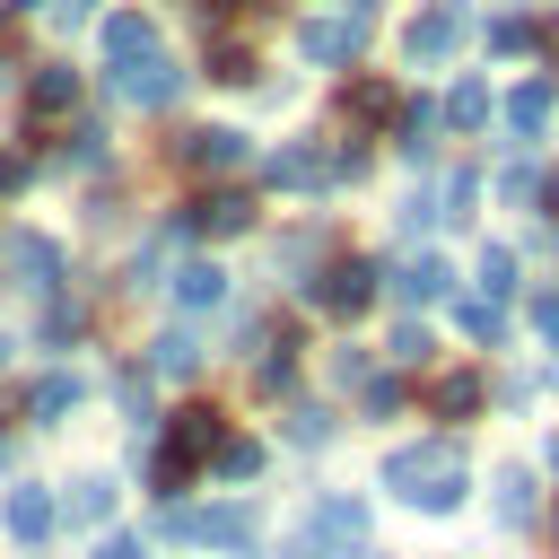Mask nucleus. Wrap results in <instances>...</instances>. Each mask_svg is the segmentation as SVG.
Returning <instances> with one entry per match:
<instances>
[{
  "label": "nucleus",
  "instance_id": "nucleus-1",
  "mask_svg": "<svg viewBox=\"0 0 559 559\" xmlns=\"http://www.w3.org/2000/svg\"><path fill=\"white\" fill-rule=\"evenodd\" d=\"M376 480H384L402 507H419V515H454L463 489H472V454H463V437H411V445L384 454Z\"/></svg>",
  "mask_w": 559,
  "mask_h": 559
},
{
  "label": "nucleus",
  "instance_id": "nucleus-2",
  "mask_svg": "<svg viewBox=\"0 0 559 559\" xmlns=\"http://www.w3.org/2000/svg\"><path fill=\"white\" fill-rule=\"evenodd\" d=\"M262 533V498H210V507H157L148 542H192V550H253Z\"/></svg>",
  "mask_w": 559,
  "mask_h": 559
},
{
  "label": "nucleus",
  "instance_id": "nucleus-3",
  "mask_svg": "<svg viewBox=\"0 0 559 559\" xmlns=\"http://www.w3.org/2000/svg\"><path fill=\"white\" fill-rule=\"evenodd\" d=\"M0 280H9V297H61L70 288V253H61V236H44V227H0Z\"/></svg>",
  "mask_w": 559,
  "mask_h": 559
},
{
  "label": "nucleus",
  "instance_id": "nucleus-4",
  "mask_svg": "<svg viewBox=\"0 0 559 559\" xmlns=\"http://www.w3.org/2000/svg\"><path fill=\"white\" fill-rule=\"evenodd\" d=\"M87 393H96V384L52 358V367H35V376L17 384V419H26V428H70V419L87 411Z\"/></svg>",
  "mask_w": 559,
  "mask_h": 559
},
{
  "label": "nucleus",
  "instance_id": "nucleus-5",
  "mask_svg": "<svg viewBox=\"0 0 559 559\" xmlns=\"http://www.w3.org/2000/svg\"><path fill=\"white\" fill-rule=\"evenodd\" d=\"M0 533H9V550L44 559V542L61 533V489H44V480H9V489H0Z\"/></svg>",
  "mask_w": 559,
  "mask_h": 559
},
{
  "label": "nucleus",
  "instance_id": "nucleus-6",
  "mask_svg": "<svg viewBox=\"0 0 559 559\" xmlns=\"http://www.w3.org/2000/svg\"><path fill=\"white\" fill-rule=\"evenodd\" d=\"M376 280H384V271H376L367 253H341V262H323V271L306 280V306H323L332 323H358V314L376 306Z\"/></svg>",
  "mask_w": 559,
  "mask_h": 559
},
{
  "label": "nucleus",
  "instance_id": "nucleus-7",
  "mask_svg": "<svg viewBox=\"0 0 559 559\" xmlns=\"http://www.w3.org/2000/svg\"><path fill=\"white\" fill-rule=\"evenodd\" d=\"M358 52H367V17L358 9H332V17H306L297 26V61L306 70H349Z\"/></svg>",
  "mask_w": 559,
  "mask_h": 559
},
{
  "label": "nucleus",
  "instance_id": "nucleus-8",
  "mask_svg": "<svg viewBox=\"0 0 559 559\" xmlns=\"http://www.w3.org/2000/svg\"><path fill=\"white\" fill-rule=\"evenodd\" d=\"M245 157H253V140L227 131V122H201V131H175L166 140V166H183V175H236Z\"/></svg>",
  "mask_w": 559,
  "mask_h": 559
},
{
  "label": "nucleus",
  "instance_id": "nucleus-9",
  "mask_svg": "<svg viewBox=\"0 0 559 559\" xmlns=\"http://www.w3.org/2000/svg\"><path fill=\"white\" fill-rule=\"evenodd\" d=\"M262 175H271V192H332V183H341V148H323V140H280V148L262 157Z\"/></svg>",
  "mask_w": 559,
  "mask_h": 559
},
{
  "label": "nucleus",
  "instance_id": "nucleus-10",
  "mask_svg": "<svg viewBox=\"0 0 559 559\" xmlns=\"http://www.w3.org/2000/svg\"><path fill=\"white\" fill-rule=\"evenodd\" d=\"M157 445H166V454H183L192 472H210V454L227 445V411H218V402H175V411H166V428H157Z\"/></svg>",
  "mask_w": 559,
  "mask_h": 559
},
{
  "label": "nucleus",
  "instance_id": "nucleus-11",
  "mask_svg": "<svg viewBox=\"0 0 559 559\" xmlns=\"http://www.w3.org/2000/svg\"><path fill=\"white\" fill-rule=\"evenodd\" d=\"M253 192H236V183H218V192H201V201H183L175 210V236L192 245V236H253Z\"/></svg>",
  "mask_w": 559,
  "mask_h": 559
},
{
  "label": "nucleus",
  "instance_id": "nucleus-12",
  "mask_svg": "<svg viewBox=\"0 0 559 559\" xmlns=\"http://www.w3.org/2000/svg\"><path fill=\"white\" fill-rule=\"evenodd\" d=\"M96 52H105V79H114V70H131V61L166 52V35H157V17H148V9H114V17H96Z\"/></svg>",
  "mask_w": 559,
  "mask_h": 559
},
{
  "label": "nucleus",
  "instance_id": "nucleus-13",
  "mask_svg": "<svg viewBox=\"0 0 559 559\" xmlns=\"http://www.w3.org/2000/svg\"><path fill=\"white\" fill-rule=\"evenodd\" d=\"M306 533H314L323 550H367V498H358V489H314Z\"/></svg>",
  "mask_w": 559,
  "mask_h": 559
},
{
  "label": "nucleus",
  "instance_id": "nucleus-14",
  "mask_svg": "<svg viewBox=\"0 0 559 559\" xmlns=\"http://www.w3.org/2000/svg\"><path fill=\"white\" fill-rule=\"evenodd\" d=\"M105 87H114L122 105H140V114H166V105L183 96V70H175L166 52H148V61H131V70H114Z\"/></svg>",
  "mask_w": 559,
  "mask_h": 559
},
{
  "label": "nucleus",
  "instance_id": "nucleus-15",
  "mask_svg": "<svg viewBox=\"0 0 559 559\" xmlns=\"http://www.w3.org/2000/svg\"><path fill=\"white\" fill-rule=\"evenodd\" d=\"M105 393H114V411H122V428H131V445H148L166 419H157V376L148 367H105Z\"/></svg>",
  "mask_w": 559,
  "mask_h": 559
},
{
  "label": "nucleus",
  "instance_id": "nucleus-16",
  "mask_svg": "<svg viewBox=\"0 0 559 559\" xmlns=\"http://www.w3.org/2000/svg\"><path fill=\"white\" fill-rule=\"evenodd\" d=\"M114 515H122V480H114L105 463H96V472H79V480L61 489V524H79V533H105Z\"/></svg>",
  "mask_w": 559,
  "mask_h": 559
},
{
  "label": "nucleus",
  "instance_id": "nucleus-17",
  "mask_svg": "<svg viewBox=\"0 0 559 559\" xmlns=\"http://www.w3.org/2000/svg\"><path fill=\"white\" fill-rule=\"evenodd\" d=\"M454 44H463V0H428V9H419V17L402 26V52H411L419 70H437V61L454 52Z\"/></svg>",
  "mask_w": 559,
  "mask_h": 559
},
{
  "label": "nucleus",
  "instance_id": "nucleus-18",
  "mask_svg": "<svg viewBox=\"0 0 559 559\" xmlns=\"http://www.w3.org/2000/svg\"><path fill=\"white\" fill-rule=\"evenodd\" d=\"M87 323H96V306H87L79 288H61V297H44V306H35V349H44V358H61V349H79V341H87Z\"/></svg>",
  "mask_w": 559,
  "mask_h": 559
},
{
  "label": "nucleus",
  "instance_id": "nucleus-19",
  "mask_svg": "<svg viewBox=\"0 0 559 559\" xmlns=\"http://www.w3.org/2000/svg\"><path fill=\"white\" fill-rule=\"evenodd\" d=\"M79 96H87V79H79L70 61H35V70H26V114H35V122L79 114Z\"/></svg>",
  "mask_w": 559,
  "mask_h": 559
},
{
  "label": "nucleus",
  "instance_id": "nucleus-20",
  "mask_svg": "<svg viewBox=\"0 0 559 559\" xmlns=\"http://www.w3.org/2000/svg\"><path fill=\"white\" fill-rule=\"evenodd\" d=\"M201 358H210V349H201V332H192V323H166V332L148 341V358H140V367H148L157 384H192V376H201Z\"/></svg>",
  "mask_w": 559,
  "mask_h": 559
},
{
  "label": "nucleus",
  "instance_id": "nucleus-21",
  "mask_svg": "<svg viewBox=\"0 0 559 559\" xmlns=\"http://www.w3.org/2000/svg\"><path fill=\"white\" fill-rule=\"evenodd\" d=\"M166 297H175V314H210V306H227V271L218 262H175Z\"/></svg>",
  "mask_w": 559,
  "mask_h": 559
},
{
  "label": "nucleus",
  "instance_id": "nucleus-22",
  "mask_svg": "<svg viewBox=\"0 0 559 559\" xmlns=\"http://www.w3.org/2000/svg\"><path fill=\"white\" fill-rule=\"evenodd\" d=\"M393 297H402V306H437V297H454V262H445V253H411V262L393 271Z\"/></svg>",
  "mask_w": 559,
  "mask_h": 559
},
{
  "label": "nucleus",
  "instance_id": "nucleus-23",
  "mask_svg": "<svg viewBox=\"0 0 559 559\" xmlns=\"http://www.w3.org/2000/svg\"><path fill=\"white\" fill-rule=\"evenodd\" d=\"M480 402H489V376H480V367H454V376L428 384V411H437V419H472Z\"/></svg>",
  "mask_w": 559,
  "mask_h": 559
},
{
  "label": "nucleus",
  "instance_id": "nucleus-24",
  "mask_svg": "<svg viewBox=\"0 0 559 559\" xmlns=\"http://www.w3.org/2000/svg\"><path fill=\"white\" fill-rule=\"evenodd\" d=\"M489 515H498L507 533L533 524V472H524V463H498V480H489Z\"/></svg>",
  "mask_w": 559,
  "mask_h": 559
},
{
  "label": "nucleus",
  "instance_id": "nucleus-25",
  "mask_svg": "<svg viewBox=\"0 0 559 559\" xmlns=\"http://www.w3.org/2000/svg\"><path fill=\"white\" fill-rule=\"evenodd\" d=\"M550 96H559V79L515 87V96H507V131H515V140H542V131H550Z\"/></svg>",
  "mask_w": 559,
  "mask_h": 559
},
{
  "label": "nucleus",
  "instance_id": "nucleus-26",
  "mask_svg": "<svg viewBox=\"0 0 559 559\" xmlns=\"http://www.w3.org/2000/svg\"><path fill=\"white\" fill-rule=\"evenodd\" d=\"M44 166H70V175H96V166H114V131H105V122H79V131H70V148H52Z\"/></svg>",
  "mask_w": 559,
  "mask_h": 559
},
{
  "label": "nucleus",
  "instance_id": "nucleus-27",
  "mask_svg": "<svg viewBox=\"0 0 559 559\" xmlns=\"http://www.w3.org/2000/svg\"><path fill=\"white\" fill-rule=\"evenodd\" d=\"M297 454H323L332 437H341V419H332V402H288V428H280Z\"/></svg>",
  "mask_w": 559,
  "mask_h": 559
},
{
  "label": "nucleus",
  "instance_id": "nucleus-28",
  "mask_svg": "<svg viewBox=\"0 0 559 559\" xmlns=\"http://www.w3.org/2000/svg\"><path fill=\"white\" fill-rule=\"evenodd\" d=\"M393 122H402V140H393V148H402L411 166H428V148H437V105H428V96H411Z\"/></svg>",
  "mask_w": 559,
  "mask_h": 559
},
{
  "label": "nucleus",
  "instance_id": "nucleus-29",
  "mask_svg": "<svg viewBox=\"0 0 559 559\" xmlns=\"http://www.w3.org/2000/svg\"><path fill=\"white\" fill-rule=\"evenodd\" d=\"M210 472H218V480H236V489H245V480H262V437H236V428H227V445L210 454Z\"/></svg>",
  "mask_w": 559,
  "mask_h": 559
},
{
  "label": "nucleus",
  "instance_id": "nucleus-30",
  "mask_svg": "<svg viewBox=\"0 0 559 559\" xmlns=\"http://www.w3.org/2000/svg\"><path fill=\"white\" fill-rule=\"evenodd\" d=\"M341 114H349V122H384V114H402V96H393L384 79H349V96H341Z\"/></svg>",
  "mask_w": 559,
  "mask_h": 559
},
{
  "label": "nucleus",
  "instance_id": "nucleus-31",
  "mask_svg": "<svg viewBox=\"0 0 559 559\" xmlns=\"http://www.w3.org/2000/svg\"><path fill=\"white\" fill-rule=\"evenodd\" d=\"M445 122H454V131H480V122H489V87H480V79H454V96H445Z\"/></svg>",
  "mask_w": 559,
  "mask_h": 559
},
{
  "label": "nucleus",
  "instance_id": "nucleus-32",
  "mask_svg": "<svg viewBox=\"0 0 559 559\" xmlns=\"http://www.w3.org/2000/svg\"><path fill=\"white\" fill-rule=\"evenodd\" d=\"M454 314H463V332H472V341H489V349L507 341V306H498V297H463Z\"/></svg>",
  "mask_w": 559,
  "mask_h": 559
},
{
  "label": "nucleus",
  "instance_id": "nucleus-33",
  "mask_svg": "<svg viewBox=\"0 0 559 559\" xmlns=\"http://www.w3.org/2000/svg\"><path fill=\"white\" fill-rule=\"evenodd\" d=\"M384 358H393V367H428V358H437V341H428V323H393V341H384Z\"/></svg>",
  "mask_w": 559,
  "mask_h": 559
},
{
  "label": "nucleus",
  "instance_id": "nucleus-34",
  "mask_svg": "<svg viewBox=\"0 0 559 559\" xmlns=\"http://www.w3.org/2000/svg\"><path fill=\"white\" fill-rule=\"evenodd\" d=\"M402 402H411L402 376H367V384H358V411H367V419H402Z\"/></svg>",
  "mask_w": 559,
  "mask_h": 559
},
{
  "label": "nucleus",
  "instance_id": "nucleus-35",
  "mask_svg": "<svg viewBox=\"0 0 559 559\" xmlns=\"http://www.w3.org/2000/svg\"><path fill=\"white\" fill-rule=\"evenodd\" d=\"M87 559H157V542H148V533H122V524H105V533L87 542Z\"/></svg>",
  "mask_w": 559,
  "mask_h": 559
},
{
  "label": "nucleus",
  "instance_id": "nucleus-36",
  "mask_svg": "<svg viewBox=\"0 0 559 559\" xmlns=\"http://www.w3.org/2000/svg\"><path fill=\"white\" fill-rule=\"evenodd\" d=\"M480 297H498V306L515 297V253H507V245H489V253H480Z\"/></svg>",
  "mask_w": 559,
  "mask_h": 559
},
{
  "label": "nucleus",
  "instance_id": "nucleus-37",
  "mask_svg": "<svg viewBox=\"0 0 559 559\" xmlns=\"http://www.w3.org/2000/svg\"><path fill=\"white\" fill-rule=\"evenodd\" d=\"M489 52H533L542 35H533V17H489V35H480Z\"/></svg>",
  "mask_w": 559,
  "mask_h": 559
},
{
  "label": "nucleus",
  "instance_id": "nucleus-38",
  "mask_svg": "<svg viewBox=\"0 0 559 559\" xmlns=\"http://www.w3.org/2000/svg\"><path fill=\"white\" fill-rule=\"evenodd\" d=\"M210 79H218V87H245V79H253V52H245V44H210Z\"/></svg>",
  "mask_w": 559,
  "mask_h": 559
},
{
  "label": "nucleus",
  "instance_id": "nucleus-39",
  "mask_svg": "<svg viewBox=\"0 0 559 559\" xmlns=\"http://www.w3.org/2000/svg\"><path fill=\"white\" fill-rule=\"evenodd\" d=\"M323 245H332V236H323V227H297V236H280V271H288V280H297V271H306V262H314V253H323Z\"/></svg>",
  "mask_w": 559,
  "mask_h": 559
},
{
  "label": "nucleus",
  "instance_id": "nucleus-40",
  "mask_svg": "<svg viewBox=\"0 0 559 559\" xmlns=\"http://www.w3.org/2000/svg\"><path fill=\"white\" fill-rule=\"evenodd\" d=\"M35 175H44V157H35V148H9V157H0V201H17Z\"/></svg>",
  "mask_w": 559,
  "mask_h": 559
},
{
  "label": "nucleus",
  "instance_id": "nucleus-41",
  "mask_svg": "<svg viewBox=\"0 0 559 559\" xmlns=\"http://www.w3.org/2000/svg\"><path fill=\"white\" fill-rule=\"evenodd\" d=\"M367 376H376V358H367L358 341H341V349H332V384H349V393H358Z\"/></svg>",
  "mask_w": 559,
  "mask_h": 559
},
{
  "label": "nucleus",
  "instance_id": "nucleus-42",
  "mask_svg": "<svg viewBox=\"0 0 559 559\" xmlns=\"http://www.w3.org/2000/svg\"><path fill=\"white\" fill-rule=\"evenodd\" d=\"M472 201H480V175H454V183H445V227H463Z\"/></svg>",
  "mask_w": 559,
  "mask_h": 559
},
{
  "label": "nucleus",
  "instance_id": "nucleus-43",
  "mask_svg": "<svg viewBox=\"0 0 559 559\" xmlns=\"http://www.w3.org/2000/svg\"><path fill=\"white\" fill-rule=\"evenodd\" d=\"M533 332L559 349V288H542V297H533Z\"/></svg>",
  "mask_w": 559,
  "mask_h": 559
},
{
  "label": "nucleus",
  "instance_id": "nucleus-44",
  "mask_svg": "<svg viewBox=\"0 0 559 559\" xmlns=\"http://www.w3.org/2000/svg\"><path fill=\"white\" fill-rule=\"evenodd\" d=\"M79 17H96V0H52V26H79Z\"/></svg>",
  "mask_w": 559,
  "mask_h": 559
},
{
  "label": "nucleus",
  "instance_id": "nucleus-45",
  "mask_svg": "<svg viewBox=\"0 0 559 559\" xmlns=\"http://www.w3.org/2000/svg\"><path fill=\"white\" fill-rule=\"evenodd\" d=\"M280 559H332V550H323V542H314V533H297V542H288V550H280Z\"/></svg>",
  "mask_w": 559,
  "mask_h": 559
},
{
  "label": "nucleus",
  "instance_id": "nucleus-46",
  "mask_svg": "<svg viewBox=\"0 0 559 559\" xmlns=\"http://www.w3.org/2000/svg\"><path fill=\"white\" fill-rule=\"evenodd\" d=\"M17 349H26V341H17V332H9V323H0V376H9V367H17Z\"/></svg>",
  "mask_w": 559,
  "mask_h": 559
},
{
  "label": "nucleus",
  "instance_id": "nucleus-47",
  "mask_svg": "<svg viewBox=\"0 0 559 559\" xmlns=\"http://www.w3.org/2000/svg\"><path fill=\"white\" fill-rule=\"evenodd\" d=\"M0 9H9V17H35V9H44V17H52V0H0Z\"/></svg>",
  "mask_w": 559,
  "mask_h": 559
},
{
  "label": "nucleus",
  "instance_id": "nucleus-48",
  "mask_svg": "<svg viewBox=\"0 0 559 559\" xmlns=\"http://www.w3.org/2000/svg\"><path fill=\"white\" fill-rule=\"evenodd\" d=\"M542 463H550V472H559V428H550V437H542Z\"/></svg>",
  "mask_w": 559,
  "mask_h": 559
},
{
  "label": "nucleus",
  "instance_id": "nucleus-49",
  "mask_svg": "<svg viewBox=\"0 0 559 559\" xmlns=\"http://www.w3.org/2000/svg\"><path fill=\"white\" fill-rule=\"evenodd\" d=\"M201 9H210V17H236V9H245V0H201Z\"/></svg>",
  "mask_w": 559,
  "mask_h": 559
},
{
  "label": "nucleus",
  "instance_id": "nucleus-50",
  "mask_svg": "<svg viewBox=\"0 0 559 559\" xmlns=\"http://www.w3.org/2000/svg\"><path fill=\"white\" fill-rule=\"evenodd\" d=\"M341 9H358V17H376V9H384V0H341Z\"/></svg>",
  "mask_w": 559,
  "mask_h": 559
},
{
  "label": "nucleus",
  "instance_id": "nucleus-51",
  "mask_svg": "<svg viewBox=\"0 0 559 559\" xmlns=\"http://www.w3.org/2000/svg\"><path fill=\"white\" fill-rule=\"evenodd\" d=\"M550 542H559V515H550Z\"/></svg>",
  "mask_w": 559,
  "mask_h": 559
},
{
  "label": "nucleus",
  "instance_id": "nucleus-52",
  "mask_svg": "<svg viewBox=\"0 0 559 559\" xmlns=\"http://www.w3.org/2000/svg\"><path fill=\"white\" fill-rule=\"evenodd\" d=\"M0 70H9V61H0Z\"/></svg>",
  "mask_w": 559,
  "mask_h": 559
}]
</instances>
